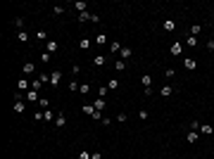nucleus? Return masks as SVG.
Masks as SVG:
<instances>
[{"mask_svg":"<svg viewBox=\"0 0 214 159\" xmlns=\"http://www.w3.org/2000/svg\"><path fill=\"white\" fill-rule=\"evenodd\" d=\"M169 52H171V55H174V57H179V55H181V52H183V45H181V43H174V45H171V48H169Z\"/></svg>","mask_w":214,"mask_h":159,"instance_id":"nucleus-1","label":"nucleus"},{"mask_svg":"<svg viewBox=\"0 0 214 159\" xmlns=\"http://www.w3.org/2000/svg\"><path fill=\"white\" fill-rule=\"evenodd\" d=\"M29 86H31V81H26V78H19V81H17V88H19L22 93H26V90H29Z\"/></svg>","mask_w":214,"mask_h":159,"instance_id":"nucleus-2","label":"nucleus"},{"mask_svg":"<svg viewBox=\"0 0 214 159\" xmlns=\"http://www.w3.org/2000/svg\"><path fill=\"white\" fill-rule=\"evenodd\" d=\"M200 133H202V135H212L214 128L209 126V124H200Z\"/></svg>","mask_w":214,"mask_h":159,"instance_id":"nucleus-3","label":"nucleus"},{"mask_svg":"<svg viewBox=\"0 0 214 159\" xmlns=\"http://www.w3.org/2000/svg\"><path fill=\"white\" fill-rule=\"evenodd\" d=\"M57 48H60V45H57L55 40H48V43H45V50H48L50 55H53V52H57Z\"/></svg>","mask_w":214,"mask_h":159,"instance_id":"nucleus-4","label":"nucleus"},{"mask_svg":"<svg viewBox=\"0 0 214 159\" xmlns=\"http://www.w3.org/2000/svg\"><path fill=\"white\" fill-rule=\"evenodd\" d=\"M105 105H107V102H105L102 97H98V100L93 102V107H95V112H102V109H105Z\"/></svg>","mask_w":214,"mask_h":159,"instance_id":"nucleus-5","label":"nucleus"},{"mask_svg":"<svg viewBox=\"0 0 214 159\" xmlns=\"http://www.w3.org/2000/svg\"><path fill=\"white\" fill-rule=\"evenodd\" d=\"M183 66L188 69V71H193V69H195V60H193V57H185V60H183Z\"/></svg>","mask_w":214,"mask_h":159,"instance_id":"nucleus-6","label":"nucleus"},{"mask_svg":"<svg viewBox=\"0 0 214 159\" xmlns=\"http://www.w3.org/2000/svg\"><path fill=\"white\" fill-rule=\"evenodd\" d=\"M60 71H53V74H50V86H57V83H60Z\"/></svg>","mask_w":214,"mask_h":159,"instance_id":"nucleus-7","label":"nucleus"},{"mask_svg":"<svg viewBox=\"0 0 214 159\" xmlns=\"http://www.w3.org/2000/svg\"><path fill=\"white\" fill-rule=\"evenodd\" d=\"M91 19H93V14L88 10H86V12H79V22H91Z\"/></svg>","mask_w":214,"mask_h":159,"instance_id":"nucleus-8","label":"nucleus"},{"mask_svg":"<svg viewBox=\"0 0 214 159\" xmlns=\"http://www.w3.org/2000/svg\"><path fill=\"white\" fill-rule=\"evenodd\" d=\"M140 83H143L145 88H150V83H152V76H150V74H143V78H140Z\"/></svg>","mask_w":214,"mask_h":159,"instance_id":"nucleus-9","label":"nucleus"},{"mask_svg":"<svg viewBox=\"0 0 214 159\" xmlns=\"http://www.w3.org/2000/svg\"><path fill=\"white\" fill-rule=\"evenodd\" d=\"M185 140H188V143H197V140H200V135H197V131H190Z\"/></svg>","mask_w":214,"mask_h":159,"instance_id":"nucleus-10","label":"nucleus"},{"mask_svg":"<svg viewBox=\"0 0 214 159\" xmlns=\"http://www.w3.org/2000/svg\"><path fill=\"white\" fill-rule=\"evenodd\" d=\"M93 64H95V66H102V64H105V55H95V57H93Z\"/></svg>","mask_w":214,"mask_h":159,"instance_id":"nucleus-11","label":"nucleus"},{"mask_svg":"<svg viewBox=\"0 0 214 159\" xmlns=\"http://www.w3.org/2000/svg\"><path fill=\"white\" fill-rule=\"evenodd\" d=\"M64 124H67V116H64V114H57V119H55V126H64Z\"/></svg>","mask_w":214,"mask_h":159,"instance_id":"nucleus-12","label":"nucleus"},{"mask_svg":"<svg viewBox=\"0 0 214 159\" xmlns=\"http://www.w3.org/2000/svg\"><path fill=\"white\" fill-rule=\"evenodd\" d=\"M174 29H176L174 19H167V22H164V31H174Z\"/></svg>","mask_w":214,"mask_h":159,"instance_id":"nucleus-13","label":"nucleus"},{"mask_svg":"<svg viewBox=\"0 0 214 159\" xmlns=\"http://www.w3.org/2000/svg\"><path fill=\"white\" fill-rule=\"evenodd\" d=\"M95 43H98V45H105V43H107V36H105V33H98V36H95Z\"/></svg>","mask_w":214,"mask_h":159,"instance_id":"nucleus-14","label":"nucleus"},{"mask_svg":"<svg viewBox=\"0 0 214 159\" xmlns=\"http://www.w3.org/2000/svg\"><path fill=\"white\" fill-rule=\"evenodd\" d=\"M107 88H110V90H117V88H119V81H117V78H110V81H107Z\"/></svg>","mask_w":214,"mask_h":159,"instance_id":"nucleus-15","label":"nucleus"},{"mask_svg":"<svg viewBox=\"0 0 214 159\" xmlns=\"http://www.w3.org/2000/svg\"><path fill=\"white\" fill-rule=\"evenodd\" d=\"M171 93H174V86H164L162 88V97H169Z\"/></svg>","mask_w":214,"mask_h":159,"instance_id":"nucleus-16","label":"nucleus"},{"mask_svg":"<svg viewBox=\"0 0 214 159\" xmlns=\"http://www.w3.org/2000/svg\"><path fill=\"white\" fill-rule=\"evenodd\" d=\"M41 88H43V83H41L38 78H36V81H31V90H36V93H38Z\"/></svg>","mask_w":214,"mask_h":159,"instance_id":"nucleus-17","label":"nucleus"},{"mask_svg":"<svg viewBox=\"0 0 214 159\" xmlns=\"http://www.w3.org/2000/svg\"><path fill=\"white\" fill-rule=\"evenodd\" d=\"M114 69H117V71H124V69H126V62H124V60H117V62H114Z\"/></svg>","mask_w":214,"mask_h":159,"instance_id":"nucleus-18","label":"nucleus"},{"mask_svg":"<svg viewBox=\"0 0 214 159\" xmlns=\"http://www.w3.org/2000/svg\"><path fill=\"white\" fill-rule=\"evenodd\" d=\"M107 93H110V88H107V86H100V88H98V97H105Z\"/></svg>","mask_w":214,"mask_h":159,"instance_id":"nucleus-19","label":"nucleus"},{"mask_svg":"<svg viewBox=\"0 0 214 159\" xmlns=\"http://www.w3.org/2000/svg\"><path fill=\"white\" fill-rule=\"evenodd\" d=\"M74 7H76V10H79V12H86V7H88V5H86V2H83V0H81V2H74Z\"/></svg>","mask_w":214,"mask_h":159,"instance_id":"nucleus-20","label":"nucleus"},{"mask_svg":"<svg viewBox=\"0 0 214 159\" xmlns=\"http://www.w3.org/2000/svg\"><path fill=\"white\" fill-rule=\"evenodd\" d=\"M110 52H122V45L119 43H110Z\"/></svg>","mask_w":214,"mask_h":159,"instance_id":"nucleus-21","label":"nucleus"},{"mask_svg":"<svg viewBox=\"0 0 214 159\" xmlns=\"http://www.w3.org/2000/svg\"><path fill=\"white\" fill-rule=\"evenodd\" d=\"M79 90H81V95H88V93H91V86H88V83H81Z\"/></svg>","mask_w":214,"mask_h":159,"instance_id":"nucleus-22","label":"nucleus"},{"mask_svg":"<svg viewBox=\"0 0 214 159\" xmlns=\"http://www.w3.org/2000/svg\"><path fill=\"white\" fill-rule=\"evenodd\" d=\"M38 105H41V107H43V112H45V109H48V105H50V100H48V97H41V100H38Z\"/></svg>","mask_w":214,"mask_h":159,"instance_id":"nucleus-23","label":"nucleus"},{"mask_svg":"<svg viewBox=\"0 0 214 159\" xmlns=\"http://www.w3.org/2000/svg\"><path fill=\"white\" fill-rule=\"evenodd\" d=\"M14 112L17 114H24V102H14Z\"/></svg>","mask_w":214,"mask_h":159,"instance_id":"nucleus-24","label":"nucleus"},{"mask_svg":"<svg viewBox=\"0 0 214 159\" xmlns=\"http://www.w3.org/2000/svg\"><path fill=\"white\" fill-rule=\"evenodd\" d=\"M41 60H43V64H48V62H50V60H53V55H50V52H48V50H45V52H43V55H41Z\"/></svg>","mask_w":214,"mask_h":159,"instance_id":"nucleus-25","label":"nucleus"},{"mask_svg":"<svg viewBox=\"0 0 214 159\" xmlns=\"http://www.w3.org/2000/svg\"><path fill=\"white\" fill-rule=\"evenodd\" d=\"M131 57V48H122V60H128Z\"/></svg>","mask_w":214,"mask_h":159,"instance_id":"nucleus-26","label":"nucleus"},{"mask_svg":"<svg viewBox=\"0 0 214 159\" xmlns=\"http://www.w3.org/2000/svg\"><path fill=\"white\" fill-rule=\"evenodd\" d=\"M185 43H188V45H193V48H195V45H197V38H195V36H188V38H185Z\"/></svg>","mask_w":214,"mask_h":159,"instance_id":"nucleus-27","label":"nucleus"},{"mask_svg":"<svg viewBox=\"0 0 214 159\" xmlns=\"http://www.w3.org/2000/svg\"><path fill=\"white\" fill-rule=\"evenodd\" d=\"M38 81L45 86V83H50V76H48V74H41V76H38Z\"/></svg>","mask_w":214,"mask_h":159,"instance_id":"nucleus-28","label":"nucleus"},{"mask_svg":"<svg viewBox=\"0 0 214 159\" xmlns=\"http://www.w3.org/2000/svg\"><path fill=\"white\" fill-rule=\"evenodd\" d=\"M79 88H81V86H79V81H71V83H69V90H71V93H76Z\"/></svg>","mask_w":214,"mask_h":159,"instance_id":"nucleus-29","label":"nucleus"},{"mask_svg":"<svg viewBox=\"0 0 214 159\" xmlns=\"http://www.w3.org/2000/svg\"><path fill=\"white\" fill-rule=\"evenodd\" d=\"M43 119H45V121H53L55 116H53V112H50V109H45V112H43Z\"/></svg>","mask_w":214,"mask_h":159,"instance_id":"nucleus-30","label":"nucleus"},{"mask_svg":"<svg viewBox=\"0 0 214 159\" xmlns=\"http://www.w3.org/2000/svg\"><path fill=\"white\" fill-rule=\"evenodd\" d=\"M83 112H86V114H91V116H93V114H95V107H93V105H86V107H83Z\"/></svg>","mask_w":214,"mask_h":159,"instance_id":"nucleus-31","label":"nucleus"},{"mask_svg":"<svg viewBox=\"0 0 214 159\" xmlns=\"http://www.w3.org/2000/svg\"><path fill=\"white\" fill-rule=\"evenodd\" d=\"M81 48L88 50V48H91V40H88V38H81Z\"/></svg>","mask_w":214,"mask_h":159,"instance_id":"nucleus-32","label":"nucleus"},{"mask_svg":"<svg viewBox=\"0 0 214 159\" xmlns=\"http://www.w3.org/2000/svg\"><path fill=\"white\" fill-rule=\"evenodd\" d=\"M26 97H29V100H41V97H38V93H36V90H29V93H26Z\"/></svg>","mask_w":214,"mask_h":159,"instance_id":"nucleus-33","label":"nucleus"},{"mask_svg":"<svg viewBox=\"0 0 214 159\" xmlns=\"http://www.w3.org/2000/svg\"><path fill=\"white\" fill-rule=\"evenodd\" d=\"M36 36H38V40H45V43H48V33H45V31H38Z\"/></svg>","mask_w":214,"mask_h":159,"instance_id":"nucleus-34","label":"nucleus"},{"mask_svg":"<svg viewBox=\"0 0 214 159\" xmlns=\"http://www.w3.org/2000/svg\"><path fill=\"white\" fill-rule=\"evenodd\" d=\"M33 69H36L33 64H24V74H33Z\"/></svg>","mask_w":214,"mask_h":159,"instance_id":"nucleus-35","label":"nucleus"},{"mask_svg":"<svg viewBox=\"0 0 214 159\" xmlns=\"http://www.w3.org/2000/svg\"><path fill=\"white\" fill-rule=\"evenodd\" d=\"M19 40H24V43H26V40H29V33H26V31H19Z\"/></svg>","mask_w":214,"mask_h":159,"instance_id":"nucleus-36","label":"nucleus"},{"mask_svg":"<svg viewBox=\"0 0 214 159\" xmlns=\"http://www.w3.org/2000/svg\"><path fill=\"white\" fill-rule=\"evenodd\" d=\"M200 31H202V26H193V29H190V36H197Z\"/></svg>","mask_w":214,"mask_h":159,"instance_id":"nucleus-37","label":"nucleus"},{"mask_svg":"<svg viewBox=\"0 0 214 159\" xmlns=\"http://www.w3.org/2000/svg\"><path fill=\"white\" fill-rule=\"evenodd\" d=\"M14 26H19V29H22V26H24V19H22V17H17V19H14Z\"/></svg>","mask_w":214,"mask_h":159,"instance_id":"nucleus-38","label":"nucleus"},{"mask_svg":"<svg viewBox=\"0 0 214 159\" xmlns=\"http://www.w3.org/2000/svg\"><path fill=\"white\" fill-rule=\"evenodd\" d=\"M53 14H64V7H53Z\"/></svg>","mask_w":214,"mask_h":159,"instance_id":"nucleus-39","label":"nucleus"},{"mask_svg":"<svg viewBox=\"0 0 214 159\" xmlns=\"http://www.w3.org/2000/svg\"><path fill=\"white\" fill-rule=\"evenodd\" d=\"M79 159H91V155H88L86 150H81V155H79Z\"/></svg>","mask_w":214,"mask_h":159,"instance_id":"nucleus-40","label":"nucleus"},{"mask_svg":"<svg viewBox=\"0 0 214 159\" xmlns=\"http://www.w3.org/2000/svg\"><path fill=\"white\" fill-rule=\"evenodd\" d=\"M207 50H214V38H209V40H207Z\"/></svg>","mask_w":214,"mask_h":159,"instance_id":"nucleus-41","label":"nucleus"}]
</instances>
